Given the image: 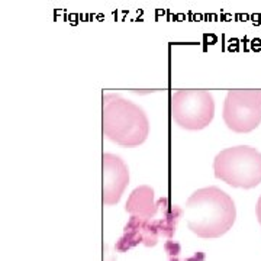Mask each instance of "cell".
<instances>
[{
	"label": "cell",
	"instance_id": "obj_5",
	"mask_svg": "<svg viewBox=\"0 0 261 261\" xmlns=\"http://www.w3.org/2000/svg\"><path fill=\"white\" fill-rule=\"evenodd\" d=\"M225 125L233 132L247 134L261 122V90H229L224 102Z\"/></svg>",
	"mask_w": 261,
	"mask_h": 261
},
{
	"label": "cell",
	"instance_id": "obj_3",
	"mask_svg": "<svg viewBox=\"0 0 261 261\" xmlns=\"http://www.w3.org/2000/svg\"><path fill=\"white\" fill-rule=\"evenodd\" d=\"M215 177L240 189L261 183V152L250 145H237L221 151L214 160Z\"/></svg>",
	"mask_w": 261,
	"mask_h": 261
},
{
	"label": "cell",
	"instance_id": "obj_6",
	"mask_svg": "<svg viewBox=\"0 0 261 261\" xmlns=\"http://www.w3.org/2000/svg\"><path fill=\"white\" fill-rule=\"evenodd\" d=\"M103 205H116L121 200L125 189L129 183V171L126 164L119 155L115 154H103Z\"/></svg>",
	"mask_w": 261,
	"mask_h": 261
},
{
	"label": "cell",
	"instance_id": "obj_2",
	"mask_svg": "<svg viewBox=\"0 0 261 261\" xmlns=\"http://www.w3.org/2000/svg\"><path fill=\"white\" fill-rule=\"evenodd\" d=\"M103 135L122 147H137L147 140L149 121L144 109L119 94L103 97Z\"/></svg>",
	"mask_w": 261,
	"mask_h": 261
},
{
	"label": "cell",
	"instance_id": "obj_8",
	"mask_svg": "<svg viewBox=\"0 0 261 261\" xmlns=\"http://www.w3.org/2000/svg\"><path fill=\"white\" fill-rule=\"evenodd\" d=\"M255 214H257V219L261 225V196L258 197V202H257V206H255Z\"/></svg>",
	"mask_w": 261,
	"mask_h": 261
},
{
	"label": "cell",
	"instance_id": "obj_7",
	"mask_svg": "<svg viewBox=\"0 0 261 261\" xmlns=\"http://www.w3.org/2000/svg\"><path fill=\"white\" fill-rule=\"evenodd\" d=\"M125 211L132 216L151 218L157 212V205L154 200V190L149 186L137 187L128 197Z\"/></svg>",
	"mask_w": 261,
	"mask_h": 261
},
{
	"label": "cell",
	"instance_id": "obj_4",
	"mask_svg": "<svg viewBox=\"0 0 261 261\" xmlns=\"http://www.w3.org/2000/svg\"><path fill=\"white\" fill-rule=\"evenodd\" d=\"M170 111L180 128L203 129L214 119L215 100L207 90H177L171 94Z\"/></svg>",
	"mask_w": 261,
	"mask_h": 261
},
{
	"label": "cell",
	"instance_id": "obj_1",
	"mask_svg": "<svg viewBox=\"0 0 261 261\" xmlns=\"http://www.w3.org/2000/svg\"><path fill=\"white\" fill-rule=\"evenodd\" d=\"M186 224L200 238H218L232 228L237 209L231 196L219 187L196 190L186 202Z\"/></svg>",
	"mask_w": 261,
	"mask_h": 261
}]
</instances>
